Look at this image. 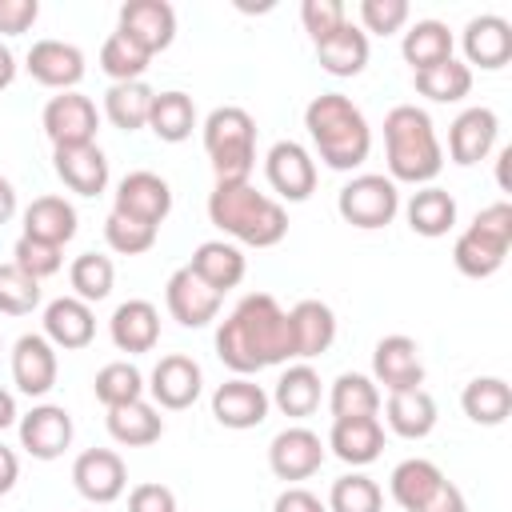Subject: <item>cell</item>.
Returning a JSON list of instances; mask_svg holds the SVG:
<instances>
[{
    "mask_svg": "<svg viewBox=\"0 0 512 512\" xmlns=\"http://www.w3.org/2000/svg\"><path fill=\"white\" fill-rule=\"evenodd\" d=\"M116 32H124L132 44H140L148 56H156L176 40V8L168 0H128L120 8Z\"/></svg>",
    "mask_w": 512,
    "mask_h": 512,
    "instance_id": "cell-14",
    "label": "cell"
},
{
    "mask_svg": "<svg viewBox=\"0 0 512 512\" xmlns=\"http://www.w3.org/2000/svg\"><path fill=\"white\" fill-rule=\"evenodd\" d=\"M44 136L52 140V148H80V144H96V128H100V112L84 92H60L44 104Z\"/></svg>",
    "mask_w": 512,
    "mask_h": 512,
    "instance_id": "cell-9",
    "label": "cell"
},
{
    "mask_svg": "<svg viewBox=\"0 0 512 512\" xmlns=\"http://www.w3.org/2000/svg\"><path fill=\"white\" fill-rule=\"evenodd\" d=\"M496 132H500V120L492 108H464L448 128V156L464 168L480 164L496 148Z\"/></svg>",
    "mask_w": 512,
    "mask_h": 512,
    "instance_id": "cell-23",
    "label": "cell"
},
{
    "mask_svg": "<svg viewBox=\"0 0 512 512\" xmlns=\"http://www.w3.org/2000/svg\"><path fill=\"white\" fill-rule=\"evenodd\" d=\"M508 160H512V148H504L500 152V160H496V180H500V188L508 192Z\"/></svg>",
    "mask_w": 512,
    "mask_h": 512,
    "instance_id": "cell-58",
    "label": "cell"
},
{
    "mask_svg": "<svg viewBox=\"0 0 512 512\" xmlns=\"http://www.w3.org/2000/svg\"><path fill=\"white\" fill-rule=\"evenodd\" d=\"M320 464H324V440L304 424L276 432L268 444V468L276 472V480H308L312 472H320Z\"/></svg>",
    "mask_w": 512,
    "mask_h": 512,
    "instance_id": "cell-16",
    "label": "cell"
},
{
    "mask_svg": "<svg viewBox=\"0 0 512 512\" xmlns=\"http://www.w3.org/2000/svg\"><path fill=\"white\" fill-rule=\"evenodd\" d=\"M148 64H152V56H148L140 44H132L124 32H112V36L100 44V68H104V76H108L112 84L144 80Z\"/></svg>",
    "mask_w": 512,
    "mask_h": 512,
    "instance_id": "cell-42",
    "label": "cell"
},
{
    "mask_svg": "<svg viewBox=\"0 0 512 512\" xmlns=\"http://www.w3.org/2000/svg\"><path fill=\"white\" fill-rule=\"evenodd\" d=\"M72 444V416L60 404H36L20 416V448L36 460H56Z\"/></svg>",
    "mask_w": 512,
    "mask_h": 512,
    "instance_id": "cell-21",
    "label": "cell"
},
{
    "mask_svg": "<svg viewBox=\"0 0 512 512\" xmlns=\"http://www.w3.org/2000/svg\"><path fill=\"white\" fill-rule=\"evenodd\" d=\"M128 512H176V492L168 484H136L128 492Z\"/></svg>",
    "mask_w": 512,
    "mask_h": 512,
    "instance_id": "cell-51",
    "label": "cell"
},
{
    "mask_svg": "<svg viewBox=\"0 0 512 512\" xmlns=\"http://www.w3.org/2000/svg\"><path fill=\"white\" fill-rule=\"evenodd\" d=\"M404 216H408V228L416 236L436 240V236L452 232V224H456V200H452V192H444L436 184H424L420 192H412Z\"/></svg>",
    "mask_w": 512,
    "mask_h": 512,
    "instance_id": "cell-36",
    "label": "cell"
},
{
    "mask_svg": "<svg viewBox=\"0 0 512 512\" xmlns=\"http://www.w3.org/2000/svg\"><path fill=\"white\" fill-rule=\"evenodd\" d=\"M208 220L248 244V248H276L288 236V212L280 200H272L268 192H256L248 180L244 184H216L208 196Z\"/></svg>",
    "mask_w": 512,
    "mask_h": 512,
    "instance_id": "cell-3",
    "label": "cell"
},
{
    "mask_svg": "<svg viewBox=\"0 0 512 512\" xmlns=\"http://www.w3.org/2000/svg\"><path fill=\"white\" fill-rule=\"evenodd\" d=\"M148 128H152L156 140H164V144L188 140L192 128H196V104H192V96H188V92H176V88L156 92L152 112H148Z\"/></svg>",
    "mask_w": 512,
    "mask_h": 512,
    "instance_id": "cell-37",
    "label": "cell"
},
{
    "mask_svg": "<svg viewBox=\"0 0 512 512\" xmlns=\"http://www.w3.org/2000/svg\"><path fill=\"white\" fill-rule=\"evenodd\" d=\"M8 424H16V400H12V392L0 384V432H4Z\"/></svg>",
    "mask_w": 512,
    "mask_h": 512,
    "instance_id": "cell-57",
    "label": "cell"
},
{
    "mask_svg": "<svg viewBox=\"0 0 512 512\" xmlns=\"http://www.w3.org/2000/svg\"><path fill=\"white\" fill-rule=\"evenodd\" d=\"M388 428L404 440H424L436 428V400L424 388H408V392H388Z\"/></svg>",
    "mask_w": 512,
    "mask_h": 512,
    "instance_id": "cell-34",
    "label": "cell"
},
{
    "mask_svg": "<svg viewBox=\"0 0 512 512\" xmlns=\"http://www.w3.org/2000/svg\"><path fill=\"white\" fill-rule=\"evenodd\" d=\"M216 356L236 372L252 376L260 368L296 360L288 312L268 292H248L216 328Z\"/></svg>",
    "mask_w": 512,
    "mask_h": 512,
    "instance_id": "cell-1",
    "label": "cell"
},
{
    "mask_svg": "<svg viewBox=\"0 0 512 512\" xmlns=\"http://www.w3.org/2000/svg\"><path fill=\"white\" fill-rule=\"evenodd\" d=\"M104 240H108V248L120 252V256H140V252H148V248L156 244V228H152V224H140V220H128V216H120V212H108V220H104Z\"/></svg>",
    "mask_w": 512,
    "mask_h": 512,
    "instance_id": "cell-47",
    "label": "cell"
},
{
    "mask_svg": "<svg viewBox=\"0 0 512 512\" xmlns=\"http://www.w3.org/2000/svg\"><path fill=\"white\" fill-rule=\"evenodd\" d=\"M144 388L152 392V400H156L160 408L180 412V408H192V404L200 400L204 372H200V364H196L192 356L172 352V356H160V360H156V368H152V376H148Z\"/></svg>",
    "mask_w": 512,
    "mask_h": 512,
    "instance_id": "cell-15",
    "label": "cell"
},
{
    "mask_svg": "<svg viewBox=\"0 0 512 512\" xmlns=\"http://www.w3.org/2000/svg\"><path fill=\"white\" fill-rule=\"evenodd\" d=\"M268 408H272L268 392L256 380H248V376H232V380H224L212 392V416L224 428H232V432H244V428L264 424L268 420Z\"/></svg>",
    "mask_w": 512,
    "mask_h": 512,
    "instance_id": "cell-18",
    "label": "cell"
},
{
    "mask_svg": "<svg viewBox=\"0 0 512 512\" xmlns=\"http://www.w3.org/2000/svg\"><path fill=\"white\" fill-rule=\"evenodd\" d=\"M40 304V280L20 272L12 260L0 264V316H28Z\"/></svg>",
    "mask_w": 512,
    "mask_h": 512,
    "instance_id": "cell-46",
    "label": "cell"
},
{
    "mask_svg": "<svg viewBox=\"0 0 512 512\" xmlns=\"http://www.w3.org/2000/svg\"><path fill=\"white\" fill-rule=\"evenodd\" d=\"M388 488L404 512H468L464 492L432 460H420V456L400 460L388 476Z\"/></svg>",
    "mask_w": 512,
    "mask_h": 512,
    "instance_id": "cell-7",
    "label": "cell"
},
{
    "mask_svg": "<svg viewBox=\"0 0 512 512\" xmlns=\"http://www.w3.org/2000/svg\"><path fill=\"white\" fill-rule=\"evenodd\" d=\"M288 324H292L296 360H312V356L328 352L332 340H336V312L324 300H300L288 312Z\"/></svg>",
    "mask_w": 512,
    "mask_h": 512,
    "instance_id": "cell-27",
    "label": "cell"
},
{
    "mask_svg": "<svg viewBox=\"0 0 512 512\" xmlns=\"http://www.w3.org/2000/svg\"><path fill=\"white\" fill-rule=\"evenodd\" d=\"M304 128L316 144V156L332 172H352L372 152V128H368L364 112L340 92L312 96V104L304 108Z\"/></svg>",
    "mask_w": 512,
    "mask_h": 512,
    "instance_id": "cell-2",
    "label": "cell"
},
{
    "mask_svg": "<svg viewBox=\"0 0 512 512\" xmlns=\"http://www.w3.org/2000/svg\"><path fill=\"white\" fill-rule=\"evenodd\" d=\"M40 4L36 0H0V32L4 36H20L36 24Z\"/></svg>",
    "mask_w": 512,
    "mask_h": 512,
    "instance_id": "cell-52",
    "label": "cell"
},
{
    "mask_svg": "<svg viewBox=\"0 0 512 512\" xmlns=\"http://www.w3.org/2000/svg\"><path fill=\"white\" fill-rule=\"evenodd\" d=\"M16 80V56L8 44H0V88H8Z\"/></svg>",
    "mask_w": 512,
    "mask_h": 512,
    "instance_id": "cell-56",
    "label": "cell"
},
{
    "mask_svg": "<svg viewBox=\"0 0 512 512\" xmlns=\"http://www.w3.org/2000/svg\"><path fill=\"white\" fill-rule=\"evenodd\" d=\"M380 508H384V492L364 472L340 476L328 492V512H380Z\"/></svg>",
    "mask_w": 512,
    "mask_h": 512,
    "instance_id": "cell-45",
    "label": "cell"
},
{
    "mask_svg": "<svg viewBox=\"0 0 512 512\" xmlns=\"http://www.w3.org/2000/svg\"><path fill=\"white\" fill-rule=\"evenodd\" d=\"M328 408H332V420L376 416V412H380V388H376L372 376L344 372V376H336V384H332V392H328Z\"/></svg>",
    "mask_w": 512,
    "mask_h": 512,
    "instance_id": "cell-40",
    "label": "cell"
},
{
    "mask_svg": "<svg viewBox=\"0 0 512 512\" xmlns=\"http://www.w3.org/2000/svg\"><path fill=\"white\" fill-rule=\"evenodd\" d=\"M336 212L344 216V224L360 228V232H376V228H388L400 212V192L388 176L380 172H360L352 176L340 196H336Z\"/></svg>",
    "mask_w": 512,
    "mask_h": 512,
    "instance_id": "cell-8",
    "label": "cell"
},
{
    "mask_svg": "<svg viewBox=\"0 0 512 512\" xmlns=\"http://www.w3.org/2000/svg\"><path fill=\"white\" fill-rule=\"evenodd\" d=\"M416 92L436 100V104H456V100H464L472 92V68L464 60L448 56V60L416 72Z\"/></svg>",
    "mask_w": 512,
    "mask_h": 512,
    "instance_id": "cell-39",
    "label": "cell"
},
{
    "mask_svg": "<svg viewBox=\"0 0 512 512\" xmlns=\"http://www.w3.org/2000/svg\"><path fill=\"white\" fill-rule=\"evenodd\" d=\"M372 380L384 384L388 392H408L424 388V360L412 336H384L372 348Z\"/></svg>",
    "mask_w": 512,
    "mask_h": 512,
    "instance_id": "cell-17",
    "label": "cell"
},
{
    "mask_svg": "<svg viewBox=\"0 0 512 512\" xmlns=\"http://www.w3.org/2000/svg\"><path fill=\"white\" fill-rule=\"evenodd\" d=\"M328 448L352 464V468H364L380 456L384 448V428L376 416H352V420H332V432H328Z\"/></svg>",
    "mask_w": 512,
    "mask_h": 512,
    "instance_id": "cell-28",
    "label": "cell"
},
{
    "mask_svg": "<svg viewBox=\"0 0 512 512\" xmlns=\"http://www.w3.org/2000/svg\"><path fill=\"white\" fill-rule=\"evenodd\" d=\"M400 52H404V60L412 64V72L432 68V64H440V60L452 56V32H448V24H440V20H416V24L404 32Z\"/></svg>",
    "mask_w": 512,
    "mask_h": 512,
    "instance_id": "cell-41",
    "label": "cell"
},
{
    "mask_svg": "<svg viewBox=\"0 0 512 512\" xmlns=\"http://www.w3.org/2000/svg\"><path fill=\"white\" fill-rule=\"evenodd\" d=\"M268 400H272L284 416H292V420L312 416V412L320 408V376H316V368H312V364H288V368L280 372V380H276V388H272Z\"/></svg>",
    "mask_w": 512,
    "mask_h": 512,
    "instance_id": "cell-33",
    "label": "cell"
},
{
    "mask_svg": "<svg viewBox=\"0 0 512 512\" xmlns=\"http://www.w3.org/2000/svg\"><path fill=\"white\" fill-rule=\"evenodd\" d=\"M108 436L124 448H148L164 436V420L148 400H132L120 408H108Z\"/></svg>",
    "mask_w": 512,
    "mask_h": 512,
    "instance_id": "cell-35",
    "label": "cell"
},
{
    "mask_svg": "<svg viewBox=\"0 0 512 512\" xmlns=\"http://www.w3.org/2000/svg\"><path fill=\"white\" fill-rule=\"evenodd\" d=\"M204 152L216 184H244L256 164V120L236 104L212 108L204 120Z\"/></svg>",
    "mask_w": 512,
    "mask_h": 512,
    "instance_id": "cell-5",
    "label": "cell"
},
{
    "mask_svg": "<svg viewBox=\"0 0 512 512\" xmlns=\"http://www.w3.org/2000/svg\"><path fill=\"white\" fill-rule=\"evenodd\" d=\"M316 60L328 76H360L368 64V36L360 32V24L348 20L316 44Z\"/></svg>",
    "mask_w": 512,
    "mask_h": 512,
    "instance_id": "cell-31",
    "label": "cell"
},
{
    "mask_svg": "<svg viewBox=\"0 0 512 512\" xmlns=\"http://www.w3.org/2000/svg\"><path fill=\"white\" fill-rule=\"evenodd\" d=\"M16 216V188L0 176V224H8Z\"/></svg>",
    "mask_w": 512,
    "mask_h": 512,
    "instance_id": "cell-55",
    "label": "cell"
},
{
    "mask_svg": "<svg viewBox=\"0 0 512 512\" xmlns=\"http://www.w3.org/2000/svg\"><path fill=\"white\" fill-rule=\"evenodd\" d=\"M384 148L392 184H428L444 168V148L436 140L432 116L416 104H396L384 116Z\"/></svg>",
    "mask_w": 512,
    "mask_h": 512,
    "instance_id": "cell-4",
    "label": "cell"
},
{
    "mask_svg": "<svg viewBox=\"0 0 512 512\" xmlns=\"http://www.w3.org/2000/svg\"><path fill=\"white\" fill-rule=\"evenodd\" d=\"M112 212L160 228V224L168 220V212H172V188H168L164 176H156V172H148V168L128 172V176L116 184V192H112Z\"/></svg>",
    "mask_w": 512,
    "mask_h": 512,
    "instance_id": "cell-10",
    "label": "cell"
},
{
    "mask_svg": "<svg viewBox=\"0 0 512 512\" xmlns=\"http://www.w3.org/2000/svg\"><path fill=\"white\" fill-rule=\"evenodd\" d=\"M72 484H76V492H80L84 500H92V504H112V500H120L124 488H128V468H124L120 452H112V448H88V452H80L76 464H72Z\"/></svg>",
    "mask_w": 512,
    "mask_h": 512,
    "instance_id": "cell-13",
    "label": "cell"
},
{
    "mask_svg": "<svg viewBox=\"0 0 512 512\" xmlns=\"http://www.w3.org/2000/svg\"><path fill=\"white\" fill-rule=\"evenodd\" d=\"M96 336V316H92V304L76 300V296H60L44 308V340L52 348H64V352H76V348H88Z\"/></svg>",
    "mask_w": 512,
    "mask_h": 512,
    "instance_id": "cell-24",
    "label": "cell"
},
{
    "mask_svg": "<svg viewBox=\"0 0 512 512\" xmlns=\"http://www.w3.org/2000/svg\"><path fill=\"white\" fill-rule=\"evenodd\" d=\"M20 236H32L40 244L64 248L76 236V208L64 196H36L24 208V232Z\"/></svg>",
    "mask_w": 512,
    "mask_h": 512,
    "instance_id": "cell-29",
    "label": "cell"
},
{
    "mask_svg": "<svg viewBox=\"0 0 512 512\" xmlns=\"http://www.w3.org/2000/svg\"><path fill=\"white\" fill-rule=\"evenodd\" d=\"M56 156V176L76 192V196H100L108 188V156L100 144H80V148H52Z\"/></svg>",
    "mask_w": 512,
    "mask_h": 512,
    "instance_id": "cell-26",
    "label": "cell"
},
{
    "mask_svg": "<svg viewBox=\"0 0 512 512\" xmlns=\"http://www.w3.org/2000/svg\"><path fill=\"white\" fill-rule=\"evenodd\" d=\"M152 100L156 92L144 84V80H128V84H112L104 92V116L124 128V132H136V128H148V112H152Z\"/></svg>",
    "mask_w": 512,
    "mask_h": 512,
    "instance_id": "cell-38",
    "label": "cell"
},
{
    "mask_svg": "<svg viewBox=\"0 0 512 512\" xmlns=\"http://www.w3.org/2000/svg\"><path fill=\"white\" fill-rule=\"evenodd\" d=\"M56 372V348L40 332H28L12 344V380L24 396H48L56 388Z\"/></svg>",
    "mask_w": 512,
    "mask_h": 512,
    "instance_id": "cell-20",
    "label": "cell"
},
{
    "mask_svg": "<svg viewBox=\"0 0 512 512\" xmlns=\"http://www.w3.org/2000/svg\"><path fill=\"white\" fill-rule=\"evenodd\" d=\"M272 512H328V504H324L316 492H308V488L292 484V488H284V492L276 496Z\"/></svg>",
    "mask_w": 512,
    "mask_h": 512,
    "instance_id": "cell-53",
    "label": "cell"
},
{
    "mask_svg": "<svg viewBox=\"0 0 512 512\" xmlns=\"http://www.w3.org/2000/svg\"><path fill=\"white\" fill-rule=\"evenodd\" d=\"M92 388H96V400H100L104 408H120V404L144 400V376H140V368L128 364V360L104 364V368L96 372Z\"/></svg>",
    "mask_w": 512,
    "mask_h": 512,
    "instance_id": "cell-43",
    "label": "cell"
},
{
    "mask_svg": "<svg viewBox=\"0 0 512 512\" xmlns=\"http://www.w3.org/2000/svg\"><path fill=\"white\" fill-rule=\"evenodd\" d=\"M0 348H4V340H0Z\"/></svg>",
    "mask_w": 512,
    "mask_h": 512,
    "instance_id": "cell-59",
    "label": "cell"
},
{
    "mask_svg": "<svg viewBox=\"0 0 512 512\" xmlns=\"http://www.w3.org/2000/svg\"><path fill=\"white\" fill-rule=\"evenodd\" d=\"M508 248H512V204L508 200H496V204L480 208L476 220L456 236L452 260H456V268L464 276L488 280L492 272H500Z\"/></svg>",
    "mask_w": 512,
    "mask_h": 512,
    "instance_id": "cell-6",
    "label": "cell"
},
{
    "mask_svg": "<svg viewBox=\"0 0 512 512\" xmlns=\"http://www.w3.org/2000/svg\"><path fill=\"white\" fill-rule=\"evenodd\" d=\"M408 24V0H360V32L392 36Z\"/></svg>",
    "mask_w": 512,
    "mask_h": 512,
    "instance_id": "cell-49",
    "label": "cell"
},
{
    "mask_svg": "<svg viewBox=\"0 0 512 512\" xmlns=\"http://www.w3.org/2000/svg\"><path fill=\"white\" fill-rule=\"evenodd\" d=\"M108 336H112V344L120 352H132V356L152 352L156 340H160V312H156V304L152 300H124L112 312V320H108Z\"/></svg>",
    "mask_w": 512,
    "mask_h": 512,
    "instance_id": "cell-25",
    "label": "cell"
},
{
    "mask_svg": "<svg viewBox=\"0 0 512 512\" xmlns=\"http://www.w3.org/2000/svg\"><path fill=\"white\" fill-rule=\"evenodd\" d=\"M220 300L224 296L216 288H208L188 264L176 268L168 276V284H164V304H168L172 320L184 324V328H208L220 316Z\"/></svg>",
    "mask_w": 512,
    "mask_h": 512,
    "instance_id": "cell-12",
    "label": "cell"
},
{
    "mask_svg": "<svg viewBox=\"0 0 512 512\" xmlns=\"http://www.w3.org/2000/svg\"><path fill=\"white\" fill-rule=\"evenodd\" d=\"M188 268L208 284V288H216L220 296L228 292V288H236L240 280H244V252L236 248V244H228V240H204L196 252H192V260H188Z\"/></svg>",
    "mask_w": 512,
    "mask_h": 512,
    "instance_id": "cell-30",
    "label": "cell"
},
{
    "mask_svg": "<svg viewBox=\"0 0 512 512\" xmlns=\"http://www.w3.org/2000/svg\"><path fill=\"white\" fill-rule=\"evenodd\" d=\"M12 264H16L20 272H28L32 280H44V276H56V272H60L64 248L40 244V240H32V236H20L16 248H12Z\"/></svg>",
    "mask_w": 512,
    "mask_h": 512,
    "instance_id": "cell-48",
    "label": "cell"
},
{
    "mask_svg": "<svg viewBox=\"0 0 512 512\" xmlns=\"http://www.w3.org/2000/svg\"><path fill=\"white\" fill-rule=\"evenodd\" d=\"M68 280H72L76 300L96 304V300H104V296L112 292V284H116V268H112L108 256H100V252H84V256L72 260Z\"/></svg>",
    "mask_w": 512,
    "mask_h": 512,
    "instance_id": "cell-44",
    "label": "cell"
},
{
    "mask_svg": "<svg viewBox=\"0 0 512 512\" xmlns=\"http://www.w3.org/2000/svg\"><path fill=\"white\" fill-rule=\"evenodd\" d=\"M24 68L36 84L56 88V92H72L84 80V52L68 40H36L28 48Z\"/></svg>",
    "mask_w": 512,
    "mask_h": 512,
    "instance_id": "cell-19",
    "label": "cell"
},
{
    "mask_svg": "<svg viewBox=\"0 0 512 512\" xmlns=\"http://www.w3.org/2000/svg\"><path fill=\"white\" fill-rule=\"evenodd\" d=\"M460 408H464V416H468L472 424L496 428V424H504L508 412H512V388H508V380H500V376H476V380L464 384Z\"/></svg>",
    "mask_w": 512,
    "mask_h": 512,
    "instance_id": "cell-32",
    "label": "cell"
},
{
    "mask_svg": "<svg viewBox=\"0 0 512 512\" xmlns=\"http://www.w3.org/2000/svg\"><path fill=\"white\" fill-rule=\"evenodd\" d=\"M16 480H20V460H16L12 448L0 444V496H8L16 488Z\"/></svg>",
    "mask_w": 512,
    "mask_h": 512,
    "instance_id": "cell-54",
    "label": "cell"
},
{
    "mask_svg": "<svg viewBox=\"0 0 512 512\" xmlns=\"http://www.w3.org/2000/svg\"><path fill=\"white\" fill-rule=\"evenodd\" d=\"M460 44H464V64L472 68H488V72H496V68H504L508 60H512V24L504 20V16H492V12H484V16H472L468 24H464V36H460Z\"/></svg>",
    "mask_w": 512,
    "mask_h": 512,
    "instance_id": "cell-22",
    "label": "cell"
},
{
    "mask_svg": "<svg viewBox=\"0 0 512 512\" xmlns=\"http://www.w3.org/2000/svg\"><path fill=\"white\" fill-rule=\"evenodd\" d=\"M300 24L312 36V44H320L324 36H332L340 24H348V8L340 0H304L300 4Z\"/></svg>",
    "mask_w": 512,
    "mask_h": 512,
    "instance_id": "cell-50",
    "label": "cell"
},
{
    "mask_svg": "<svg viewBox=\"0 0 512 512\" xmlns=\"http://www.w3.org/2000/svg\"><path fill=\"white\" fill-rule=\"evenodd\" d=\"M264 176H268L272 192H276L280 200H292V204H300V200H308V196L316 192V160H312V152H308L304 144H296V140H276V144L268 148V156H264Z\"/></svg>",
    "mask_w": 512,
    "mask_h": 512,
    "instance_id": "cell-11",
    "label": "cell"
}]
</instances>
